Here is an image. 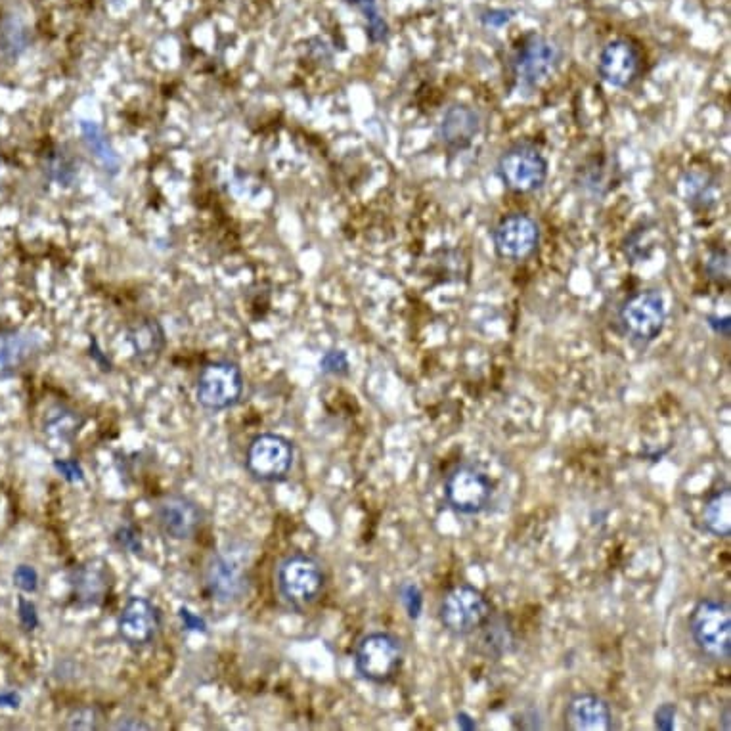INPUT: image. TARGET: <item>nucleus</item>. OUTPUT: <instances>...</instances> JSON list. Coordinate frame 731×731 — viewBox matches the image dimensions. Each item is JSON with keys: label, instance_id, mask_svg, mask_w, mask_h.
I'll return each mask as SVG.
<instances>
[{"label": "nucleus", "instance_id": "nucleus-35", "mask_svg": "<svg viewBox=\"0 0 731 731\" xmlns=\"http://www.w3.org/2000/svg\"><path fill=\"white\" fill-rule=\"evenodd\" d=\"M676 726V705L663 703L655 710V728L661 731H672Z\"/></svg>", "mask_w": 731, "mask_h": 731}, {"label": "nucleus", "instance_id": "nucleus-11", "mask_svg": "<svg viewBox=\"0 0 731 731\" xmlns=\"http://www.w3.org/2000/svg\"><path fill=\"white\" fill-rule=\"evenodd\" d=\"M295 462V448L282 435H257L247 448V471L261 483L286 481Z\"/></svg>", "mask_w": 731, "mask_h": 731}, {"label": "nucleus", "instance_id": "nucleus-13", "mask_svg": "<svg viewBox=\"0 0 731 731\" xmlns=\"http://www.w3.org/2000/svg\"><path fill=\"white\" fill-rule=\"evenodd\" d=\"M642 52L630 39H613L603 46L599 54V77L615 87L630 89L642 73Z\"/></svg>", "mask_w": 731, "mask_h": 731}, {"label": "nucleus", "instance_id": "nucleus-26", "mask_svg": "<svg viewBox=\"0 0 731 731\" xmlns=\"http://www.w3.org/2000/svg\"><path fill=\"white\" fill-rule=\"evenodd\" d=\"M611 177H613V171L609 169V165L603 161V159H594L592 163H588L584 169H582V186L586 190H592L594 194L603 196L611 190Z\"/></svg>", "mask_w": 731, "mask_h": 731}, {"label": "nucleus", "instance_id": "nucleus-38", "mask_svg": "<svg viewBox=\"0 0 731 731\" xmlns=\"http://www.w3.org/2000/svg\"><path fill=\"white\" fill-rule=\"evenodd\" d=\"M707 322H709V326L714 330V333H718L720 337H730L731 322L728 316H724V318L709 316Z\"/></svg>", "mask_w": 731, "mask_h": 731}, {"label": "nucleus", "instance_id": "nucleus-21", "mask_svg": "<svg viewBox=\"0 0 731 731\" xmlns=\"http://www.w3.org/2000/svg\"><path fill=\"white\" fill-rule=\"evenodd\" d=\"M39 351V339L20 330L0 332V366L4 370H18Z\"/></svg>", "mask_w": 731, "mask_h": 731}, {"label": "nucleus", "instance_id": "nucleus-41", "mask_svg": "<svg viewBox=\"0 0 731 731\" xmlns=\"http://www.w3.org/2000/svg\"><path fill=\"white\" fill-rule=\"evenodd\" d=\"M20 705V695L14 693V691H6V693H0V707H10V709H16Z\"/></svg>", "mask_w": 731, "mask_h": 731}, {"label": "nucleus", "instance_id": "nucleus-2", "mask_svg": "<svg viewBox=\"0 0 731 731\" xmlns=\"http://www.w3.org/2000/svg\"><path fill=\"white\" fill-rule=\"evenodd\" d=\"M278 594L295 611H307L320 599L326 588V575L316 557L291 554L282 559L276 573Z\"/></svg>", "mask_w": 731, "mask_h": 731}, {"label": "nucleus", "instance_id": "nucleus-37", "mask_svg": "<svg viewBox=\"0 0 731 731\" xmlns=\"http://www.w3.org/2000/svg\"><path fill=\"white\" fill-rule=\"evenodd\" d=\"M513 18L511 10H490L483 16V23L488 27H502Z\"/></svg>", "mask_w": 731, "mask_h": 731}, {"label": "nucleus", "instance_id": "nucleus-6", "mask_svg": "<svg viewBox=\"0 0 731 731\" xmlns=\"http://www.w3.org/2000/svg\"><path fill=\"white\" fill-rule=\"evenodd\" d=\"M494 496V483L487 471L477 464H458L444 481V500L448 508L460 515H479L487 510Z\"/></svg>", "mask_w": 731, "mask_h": 731}, {"label": "nucleus", "instance_id": "nucleus-14", "mask_svg": "<svg viewBox=\"0 0 731 731\" xmlns=\"http://www.w3.org/2000/svg\"><path fill=\"white\" fill-rule=\"evenodd\" d=\"M156 523L173 540H190L203 525L200 506L182 494H167L156 506Z\"/></svg>", "mask_w": 731, "mask_h": 731}, {"label": "nucleus", "instance_id": "nucleus-9", "mask_svg": "<svg viewBox=\"0 0 731 731\" xmlns=\"http://www.w3.org/2000/svg\"><path fill=\"white\" fill-rule=\"evenodd\" d=\"M244 393V374L236 362L217 360L203 366L196 397L205 410L222 412L236 406Z\"/></svg>", "mask_w": 731, "mask_h": 731}, {"label": "nucleus", "instance_id": "nucleus-36", "mask_svg": "<svg viewBox=\"0 0 731 731\" xmlns=\"http://www.w3.org/2000/svg\"><path fill=\"white\" fill-rule=\"evenodd\" d=\"M20 621H22L23 628L25 630H35L37 624H39V617H37V609L31 601L27 599H20Z\"/></svg>", "mask_w": 731, "mask_h": 731}, {"label": "nucleus", "instance_id": "nucleus-4", "mask_svg": "<svg viewBox=\"0 0 731 731\" xmlns=\"http://www.w3.org/2000/svg\"><path fill=\"white\" fill-rule=\"evenodd\" d=\"M561 62V50L552 39L529 33L511 54V75L517 89L531 92L544 85Z\"/></svg>", "mask_w": 731, "mask_h": 731}, {"label": "nucleus", "instance_id": "nucleus-31", "mask_svg": "<svg viewBox=\"0 0 731 731\" xmlns=\"http://www.w3.org/2000/svg\"><path fill=\"white\" fill-rule=\"evenodd\" d=\"M102 722L100 710L94 707L75 709L67 716L66 728L69 730H98Z\"/></svg>", "mask_w": 731, "mask_h": 731}, {"label": "nucleus", "instance_id": "nucleus-3", "mask_svg": "<svg viewBox=\"0 0 731 731\" xmlns=\"http://www.w3.org/2000/svg\"><path fill=\"white\" fill-rule=\"evenodd\" d=\"M404 643L391 632H372L360 638L355 649L356 674L370 684H389L404 665Z\"/></svg>", "mask_w": 731, "mask_h": 731}, {"label": "nucleus", "instance_id": "nucleus-32", "mask_svg": "<svg viewBox=\"0 0 731 731\" xmlns=\"http://www.w3.org/2000/svg\"><path fill=\"white\" fill-rule=\"evenodd\" d=\"M707 272L710 278L716 282H728L730 280V257L726 251H712L707 259Z\"/></svg>", "mask_w": 731, "mask_h": 731}, {"label": "nucleus", "instance_id": "nucleus-5", "mask_svg": "<svg viewBox=\"0 0 731 731\" xmlns=\"http://www.w3.org/2000/svg\"><path fill=\"white\" fill-rule=\"evenodd\" d=\"M437 615L450 636L471 638L492 615V605L475 586L458 584L441 598Z\"/></svg>", "mask_w": 731, "mask_h": 731}, {"label": "nucleus", "instance_id": "nucleus-18", "mask_svg": "<svg viewBox=\"0 0 731 731\" xmlns=\"http://www.w3.org/2000/svg\"><path fill=\"white\" fill-rule=\"evenodd\" d=\"M479 131H481L479 113L464 104H454L452 108H448L439 129L444 146L452 152L467 150Z\"/></svg>", "mask_w": 731, "mask_h": 731}, {"label": "nucleus", "instance_id": "nucleus-23", "mask_svg": "<svg viewBox=\"0 0 731 731\" xmlns=\"http://www.w3.org/2000/svg\"><path fill=\"white\" fill-rule=\"evenodd\" d=\"M108 590H110V580H108V569L104 563L90 561L77 571L75 592H77L79 601H83L87 605H96L104 599Z\"/></svg>", "mask_w": 731, "mask_h": 731}, {"label": "nucleus", "instance_id": "nucleus-7", "mask_svg": "<svg viewBox=\"0 0 731 731\" xmlns=\"http://www.w3.org/2000/svg\"><path fill=\"white\" fill-rule=\"evenodd\" d=\"M496 173L511 192L532 194L546 184L550 163L536 146L515 144L498 159Z\"/></svg>", "mask_w": 731, "mask_h": 731}, {"label": "nucleus", "instance_id": "nucleus-20", "mask_svg": "<svg viewBox=\"0 0 731 731\" xmlns=\"http://www.w3.org/2000/svg\"><path fill=\"white\" fill-rule=\"evenodd\" d=\"M682 198L695 213H707L720 201V184L705 169H691L680 182Z\"/></svg>", "mask_w": 731, "mask_h": 731}, {"label": "nucleus", "instance_id": "nucleus-40", "mask_svg": "<svg viewBox=\"0 0 731 731\" xmlns=\"http://www.w3.org/2000/svg\"><path fill=\"white\" fill-rule=\"evenodd\" d=\"M180 617H182V621H184V626L186 628H190V630H203V621L201 619H198V617H192V613L188 611V609H182L180 611Z\"/></svg>", "mask_w": 731, "mask_h": 731}, {"label": "nucleus", "instance_id": "nucleus-8", "mask_svg": "<svg viewBox=\"0 0 731 731\" xmlns=\"http://www.w3.org/2000/svg\"><path fill=\"white\" fill-rule=\"evenodd\" d=\"M249 559L242 548L228 546L213 555L205 569V584L221 603H236L249 588Z\"/></svg>", "mask_w": 731, "mask_h": 731}, {"label": "nucleus", "instance_id": "nucleus-39", "mask_svg": "<svg viewBox=\"0 0 731 731\" xmlns=\"http://www.w3.org/2000/svg\"><path fill=\"white\" fill-rule=\"evenodd\" d=\"M456 724H458V728H460V730L464 731H473L479 728V726H477V722L473 720V716H471V714H467L464 710L456 714Z\"/></svg>", "mask_w": 731, "mask_h": 731}, {"label": "nucleus", "instance_id": "nucleus-34", "mask_svg": "<svg viewBox=\"0 0 731 731\" xmlns=\"http://www.w3.org/2000/svg\"><path fill=\"white\" fill-rule=\"evenodd\" d=\"M39 582V576H37V571L33 569V567H29V565H20L16 571H14V584L20 588V590H23V592H27V594H31V592H35L37 590V584Z\"/></svg>", "mask_w": 731, "mask_h": 731}, {"label": "nucleus", "instance_id": "nucleus-44", "mask_svg": "<svg viewBox=\"0 0 731 731\" xmlns=\"http://www.w3.org/2000/svg\"><path fill=\"white\" fill-rule=\"evenodd\" d=\"M347 4H360V0H345Z\"/></svg>", "mask_w": 731, "mask_h": 731}, {"label": "nucleus", "instance_id": "nucleus-17", "mask_svg": "<svg viewBox=\"0 0 731 731\" xmlns=\"http://www.w3.org/2000/svg\"><path fill=\"white\" fill-rule=\"evenodd\" d=\"M475 651L487 661H500L515 651L517 636L508 615H490L487 622L473 634Z\"/></svg>", "mask_w": 731, "mask_h": 731}, {"label": "nucleus", "instance_id": "nucleus-28", "mask_svg": "<svg viewBox=\"0 0 731 731\" xmlns=\"http://www.w3.org/2000/svg\"><path fill=\"white\" fill-rule=\"evenodd\" d=\"M368 22V37L372 43H383L389 37V25L379 16L376 0H360Z\"/></svg>", "mask_w": 731, "mask_h": 731}, {"label": "nucleus", "instance_id": "nucleus-10", "mask_svg": "<svg viewBox=\"0 0 731 731\" xmlns=\"http://www.w3.org/2000/svg\"><path fill=\"white\" fill-rule=\"evenodd\" d=\"M622 330L638 343H653L666 324L665 297L655 289H643L622 303Z\"/></svg>", "mask_w": 731, "mask_h": 731}, {"label": "nucleus", "instance_id": "nucleus-15", "mask_svg": "<svg viewBox=\"0 0 731 731\" xmlns=\"http://www.w3.org/2000/svg\"><path fill=\"white\" fill-rule=\"evenodd\" d=\"M161 630V613L156 605L146 598H131L117 621V632L121 640L131 647H146L156 640Z\"/></svg>", "mask_w": 731, "mask_h": 731}, {"label": "nucleus", "instance_id": "nucleus-27", "mask_svg": "<svg viewBox=\"0 0 731 731\" xmlns=\"http://www.w3.org/2000/svg\"><path fill=\"white\" fill-rule=\"evenodd\" d=\"M27 46V31L18 20H6L0 25V50L6 56H18Z\"/></svg>", "mask_w": 731, "mask_h": 731}, {"label": "nucleus", "instance_id": "nucleus-1", "mask_svg": "<svg viewBox=\"0 0 731 731\" xmlns=\"http://www.w3.org/2000/svg\"><path fill=\"white\" fill-rule=\"evenodd\" d=\"M689 634L701 655L716 663H728L731 657L730 605L722 599H699L689 615Z\"/></svg>", "mask_w": 731, "mask_h": 731}, {"label": "nucleus", "instance_id": "nucleus-43", "mask_svg": "<svg viewBox=\"0 0 731 731\" xmlns=\"http://www.w3.org/2000/svg\"><path fill=\"white\" fill-rule=\"evenodd\" d=\"M722 728L726 731H730V707H726V709H724V724H722Z\"/></svg>", "mask_w": 731, "mask_h": 731}, {"label": "nucleus", "instance_id": "nucleus-22", "mask_svg": "<svg viewBox=\"0 0 731 731\" xmlns=\"http://www.w3.org/2000/svg\"><path fill=\"white\" fill-rule=\"evenodd\" d=\"M701 525L714 538H730L731 492L730 487L720 488L710 494L701 511Z\"/></svg>", "mask_w": 731, "mask_h": 731}, {"label": "nucleus", "instance_id": "nucleus-12", "mask_svg": "<svg viewBox=\"0 0 731 731\" xmlns=\"http://www.w3.org/2000/svg\"><path fill=\"white\" fill-rule=\"evenodd\" d=\"M492 242L498 257L508 261H523L531 257L540 244V228L525 213H513L496 224Z\"/></svg>", "mask_w": 731, "mask_h": 731}, {"label": "nucleus", "instance_id": "nucleus-29", "mask_svg": "<svg viewBox=\"0 0 731 731\" xmlns=\"http://www.w3.org/2000/svg\"><path fill=\"white\" fill-rule=\"evenodd\" d=\"M48 173H50V177L54 178L60 186H71L73 180L77 177V171H75L73 161L64 152H58V154L50 157V161H48Z\"/></svg>", "mask_w": 731, "mask_h": 731}, {"label": "nucleus", "instance_id": "nucleus-30", "mask_svg": "<svg viewBox=\"0 0 731 731\" xmlns=\"http://www.w3.org/2000/svg\"><path fill=\"white\" fill-rule=\"evenodd\" d=\"M400 603L404 605L408 617L412 621H418L423 611V594H421L420 586L414 582H402L399 588Z\"/></svg>", "mask_w": 731, "mask_h": 731}, {"label": "nucleus", "instance_id": "nucleus-42", "mask_svg": "<svg viewBox=\"0 0 731 731\" xmlns=\"http://www.w3.org/2000/svg\"><path fill=\"white\" fill-rule=\"evenodd\" d=\"M56 467L62 471V475L67 477L69 481H77V477H75V475H81V471L77 469V464H73V462H62V464L58 462Z\"/></svg>", "mask_w": 731, "mask_h": 731}, {"label": "nucleus", "instance_id": "nucleus-16", "mask_svg": "<svg viewBox=\"0 0 731 731\" xmlns=\"http://www.w3.org/2000/svg\"><path fill=\"white\" fill-rule=\"evenodd\" d=\"M565 728L571 731H609L613 712L598 693H576L565 709Z\"/></svg>", "mask_w": 731, "mask_h": 731}, {"label": "nucleus", "instance_id": "nucleus-24", "mask_svg": "<svg viewBox=\"0 0 731 731\" xmlns=\"http://www.w3.org/2000/svg\"><path fill=\"white\" fill-rule=\"evenodd\" d=\"M81 133H83V138H85L92 156L102 163V167L106 171L117 173V169L121 165V159L117 156V152L113 150L108 136L102 131V127L94 121H81Z\"/></svg>", "mask_w": 731, "mask_h": 731}, {"label": "nucleus", "instance_id": "nucleus-33", "mask_svg": "<svg viewBox=\"0 0 731 731\" xmlns=\"http://www.w3.org/2000/svg\"><path fill=\"white\" fill-rule=\"evenodd\" d=\"M320 368L326 374L333 376H345L349 372V358L343 351H330L320 360Z\"/></svg>", "mask_w": 731, "mask_h": 731}, {"label": "nucleus", "instance_id": "nucleus-25", "mask_svg": "<svg viewBox=\"0 0 731 731\" xmlns=\"http://www.w3.org/2000/svg\"><path fill=\"white\" fill-rule=\"evenodd\" d=\"M83 425V418L77 416V412L69 410L66 406H56L46 414L45 431L50 439L71 443L73 437L79 433V427Z\"/></svg>", "mask_w": 731, "mask_h": 731}, {"label": "nucleus", "instance_id": "nucleus-19", "mask_svg": "<svg viewBox=\"0 0 731 731\" xmlns=\"http://www.w3.org/2000/svg\"><path fill=\"white\" fill-rule=\"evenodd\" d=\"M134 356L144 366H154L165 351V332L156 318H140L129 328Z\"/></svg>", "mask_w": 731, "mask_h": 731}]
</instances>
